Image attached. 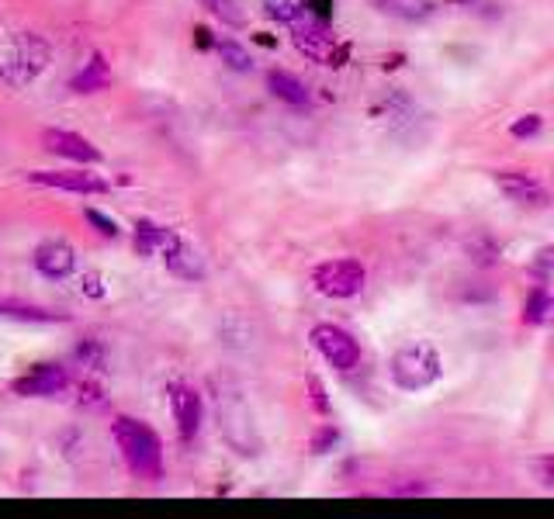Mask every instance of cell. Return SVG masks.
Masks as SVG:
<instances>
[{
	"instance_id": "obj_26",
	"label": "cell",
	"mask_w": 554,
	"mask_h": 519,
	"mask_svg": "<svg viewBox=\"0 0 554 519\" xmlns=\"http://www.w3.org/2000/svg\"><path fill=\"white\" fill-rule=\"evenodd\" d=\"M541 115H523V118H516L513 122V129H509V135L513 139H534L537 132H541Z\"/></svg>"
},
{
	"instance_id": "obj_16",
	"label": "cell",
	"mask_w": 554,
	"mask_h": 519,
	"mask_svg": "<svg viewBox=\"0 0 554 519\" xmlns=\"http://www.w3.org/2000/svg\"><path fill=\"white\" fill-rule=\"evenodd\" d=\"M267 87H271V94L277 97V101L291 104V108H309V101H312L309 87H305L298 77H291V73H284V70L267 73Z\"/></svg>"
},
{
	"instance_id": "obj_21",
	"label": "cell",
	"mask_w": 554,
	"mask_h": 519,
	"mask_svg": "<svg viewBox=\"0 0 554 519\" xmlns=\"http://www.w3.org/2000/svg\"><path fill=\"white\" fill-rule=\"evenodd\" d=\"M548 312H551L548 288H534L527 302H523V322H527V326H541V322H548Z\"/></svg>"
},
{
	"instance_id": "obj_9",
	"label": "cell",
	"mask_w": 554,
	"mask_h": 519,
	"mask_svg": "<svg viewBox=\"0 0 554 519\" xmlns=\"http://www.w3.org/2000/svg\"><path fill=\"white\" fill-rule=\"evenodd\" d=\"M167 395H170V409H174V419H177V433H181L184 443H191L201 430V416H205L201 395L191 385H184V381H174V385L167 388Z\"/></svg>"
},
{
	"instance_id": "obj_18",
	"label": "cell",
	"mask_w": 554,
	"mask_h": 519,
	"mask_svg": "<svg viewBox=\"0 0 554 519\" xmlns=\"http://www.w3.org/2000/svg\"><path fill=\"white\" fill-rule=\"evenodd\" d=\"M0 315H4V319H18V322H42V326H52V322H66V319H70V315L52 312V308L11 302V298H4V302H0Z\"/></svg>"
},
{
	"instance_id": "obj_3",
	"label": "cell",
	"mask_w": 554,
	"mask_h": 519,
	"mask_svg": "<svg viewBox=\"0 0 554 519\" xmlns=\"http://www.w3.org/2000/svg\"><path fill=\"white\" fill-rule=\"evenodd\" d=\"M388 371H392L395 388L426 391L440 381V374H444V360H440V353L433 350L430 343H406L395 350Z\"/></svg>"
},
{
	"instance_id": "obj_6",
	"label": "cell",
	"mask_w": 554,
	"mask_h": 519,
	"mask_svg": "<svg viewBox=\"0 0 554 519\" xmlns=\"http://www.w3.org/2000/svg\"><path fill=\"white\" fill-rule=\"evenodd\" d=\"M219 430L226 436V443L236 454L253 457L260 454V440L253 430V416L246 412V405L239 398H222L219 395Z\"/></svg>"
},
{
	"instance_id": "obj_5",
	"label": "cell",
	"mask_w": 554,
	"mask_h": 519,
	"mask_svg": "<svg viewBox=\"0 0 554 519\" xmlns=\"http://www.w3.org/2000/svg\"><path fill=\"white\" fill-rule=\"evenodd\" d=\"M312 284L326 298H354L368 284V270L361 260H326L312 270Z\"/></svg>"
},
{
	"instance_id": "obj_11",
	"label": "cell",
	"mask_w": 554,
	"mask_h": 519,
	"mask_svg": "<svg viewBox=\"0 0 554 519\" xmlns=\"http://www.w3.org/2000/svg\"><path fill=\"white\" fill-rule=\"evenodd\" d=\"M42 146H46L49 153L63 156V160L80 163V167H94V163H101V149H97L91 139H84V135H77V132H66V129H46V132H42Z\"/></svg>"
},
{
	"instance_id": "obj_1",
	"label": "cell",
	"mask_w": 554,
	"mask_h": 519,
	"mask_svg": "<svg viewBox=\"0 0 554 519\" xmlns=\"http://www.w3.org/2000/svg\"><path fill=\"white\" fill-rule=\"evenodd\" d=\"M111 436H115V447L122 450V461L129 464L132 475L142 481L163 478V443L146 423L118 416L115 423H111Z\"/></svg>"
},
{
	"instance_id": "obj_27",
	"label": "cell",
	"mask_w": 554,
	"mask_h": 519,
	"mask_svg": "<svg viewBox=\"0 0 554 519\" xmlns=\"http://www.w3.org/2000/svg\"><path fill=\"white\" fill-rule=\"evenodd\" d=\"M87 222H91L94 225V229L97 232H101V236H111V239H115L118 236V222H115V218H108V215H101V212H97V208H87Z\"/></svg>"
},
{
	"instance_id": "obj_25",
	"label": "cell",
	"mask_w": 554,
	"mask_h": 519,
	"mask_svg": "<svg viewBox=\"0 0 554 519\" xmlns=\"http://www.w3.org/2000/svg\"><path fill=\"white\" fill-rule=\"evenodd\" d=\"M336 443H340V430L336 426H319L316 436H312V454H329Z\"/></svg>"
},
{
	"instance_id": "obj_13",
	"label": "cell",
	"mask_w": 554,
	"mask_h": 519,
	"mask_svg": "<svg viewBox=\"0 0 554 519\" xmlns=\"http://www.w3.org/2000/svg\"><path fill=\"white\" fill-rule=\"evenodd\" d=\"M496 184H499V191H503L509 201H516V205H530V208H544V205H548V191H544L541 180L530 177V173L499 170L496 173Z\"/></svg>"
},
{
	"instance_id": "obj_20",
	"label": "cell",
	"mask_w": 554,
	"mask_h": 519,
	"mask_svg": "<svg viewBox=\"0 0 554 519\" xmlns=\"http://www.w3.org/2000/svg\"><path fill=\"white\" fill-rule=\"evenodd\" d=\"M215 52H219V59L229 66L232 73H250L253 70V56L246 45H239L236 39H219L215 42Z\"/></svg>"
},
{
	"instance_id": "obj_15",
	"label": "cell",
	"mask_w": 554,
	"mask_h": 519,
	"mask_svg": "<svg viewBox=\"0 0 554 519\" xmlns=\"http://www.w3.org/2000/svg\"><path fill=\"white\" fill-rule=\"evenodd\" d=\"M160 257L167 263L170 274L181 277V281H201V277H205V263H201V257L184 243V239H177V243L170 246V250H163Z\"/></svg>"
},
{
	"instance_id": "obj_29",
	"label": "cell",
	"mask_w": 554,
	"mask_h": 519,
	"mask_svg": "<svg viewBox=\"0 0 554 519\" xmlns=\"http://www.w3.org/2000/svg\"><path fill=\"white\" fill-rule=\"evenodd\" d=\"M80 291H84V295H91V298H104V284H101V274H84L80 277Z\"/></svg>"
},
{
	"instance_id": "obj_28",
	"label": "cell",
	"mask_w": 554,
	"mask_h": 519,
	"mask_svg": "<svg viewBox=\"0 0 554 519\" xmlns=\"http://www.w3.org/2000/svg\"><path fill=\"white\" fill-rule=\"evenodd\" d=\"M309 398H312V405H316V412L329 416V398H326V388L319 378H309Z\"/></svg>"
},
{
	"instance_id": "obj_8",
	"label": "cell",
	"mask_w": 554,
	"mask_h": 519,
	"mask_svg": "<svg viewBox=\"0 0 554 519\" xmlns=\"http://www.w3.org/2000/svg\"><path fill=\"white\" fill-rule=\"evenodd\" d=\"M70 388V371L63 364H35L28 374L11 381V391L21 398H49V395H59V391Z\"/></svg>"
},
{
	"instance_id": "obj_10",
	"label": "cell",
	"mask_w": 554,
	"mask_h": 519,
	"mask_svg": "<svg viewBox=\"0 0 554 519\" xmlns=\"http://www.w3.org/2000/svg\"><path fill=\"white\" fill-rule=\"evenodd\" d=\"M32 184L42 187H56V191H70V194H104L108 191V180L97 177L91 170H32L28 173Z\"/></svg>"
},
{
	"instance_id": "obj_2",
	"label": "cell",
	"mask_w": 554,
	"mask_h": 519,
	"mask_svg": "<svg viewBox=\"0 0 554 519\" xmlns=\"http://www.w3.org/2000/svg\"><path fill=\"white\" fill-rule=\"evenodd\" d=\"M49 66V42L32 32H18L0 45V84L28 87Z\"/></svg>"
},
{
	"instance_id": "obj_23",
	"label": "cell",
	"mask_w": 554,
	"mask_h": 519,
	"mask_svg": "<svg viewBox=\"0 0 554 519\" xmlns=\"http://www.w3.org/2000/svg\"><path fill=\"white\" fill-rule=\"evenodd\" d=\"M264 7L271 18L284 21V25H291V21L305 14V0H264Z\"/></svg>"
},
{
	"instance_id": "obj_7",
	"label": "cell",
	"mask_w": 554,
	"mask_h": 519,
	"mask_svg": "<svg viewBox=\"0 0 554 519\" xmlns=\"http://www.w3.org/2000/svg\"><path fill=\"white\" fill-rule=\"evenodd\" d=\"M312 343H316L323 360L329 367H336V371H354L361 364V346H357V340L347 329L336 326V322H319L312 329Z\"/></svg>"
},
{
	"instance_id": "obj_24",
	"label": "cell",
	"mask_w": 554,
	"mask_h": 519,
	"mask_svg": "<svg viewBox=\"0 0 554 519\" xmlns=\"http://www.w3.org/2000/svg\"><path fill=\"white\" fill-rule=\"evenodd\" d=\"M77 360L84 367H91V371H104V346L101 343H80L77 346Z\"/></svg>"
},
{
	"instance_id": "obj_4",
	"label": "cell",
	"mask_w": 554,
	"mask_h": 519,
	"mask_svg": "<svg viewBox=\"0 0 554 519\" xmlns=\"http://www.w3.org/2000/svg\"><path fill=\"white\" fill-rule=\"evenodd\" d=\"M291 39H295V49L302 52V56H309L312 63H323V66H343L347 63L350 49L343 42H336L329 21L312 18L309 11H305L302 18L291 21Z\"/></svg>"
},
{
	"instance_id": "obj_14",
	"label": "cell",
	"mask_w": 554,
	"mask_h": 519,
	"mask_svg": "<svg viewBox=\"0 0 554 519\" xmlns=\"http://www.w3.org/2000/svg\"><path fill=\"white\" fill-rule=\"evenodd\" d=\"M177 232L167 229V225H156L149 222V218H139L136 222V253L139 257H160L163 250H170V246L177 243Z\"/></svg>"
},
{
	"instance_id": "obj_19",
	"label": "cell",
	"mask_w": 554,
	"mask_h": 519,
	"mask_svg": "<svg viewBox=\"0 0 554 519\" xmlns=\"http://www.w3.org/2000/svg\"><path fill=\"white\" fill-rule=\"evenodd\" d=\"M374 7L392 14V18H402V21H426V18H433V11H437L433 0H374Z\"/></svg>"
},
{
	"instance_id": "obj_12",
	"label": "cell",
	"mask_w": 554,
	"mask_h": 519,
	"mask_svg": "<svg viewBox=\"0 0 554 519\" xmlns=\"http://www.w3.org/2000/svg\"><path fill=\"white\" fill-rule=\"evenodd\" d=\"M32 263L42 277H49V281H63V277H70L73 267H77V253H73V246L63 243V239H46V243L35 246Z\"/></svg>"
},
{
	"instance_id": "obj_30",
	"label": "cell",
	"mask_w": 554,
	"mask_h": 519,
	"mask_svg": "<svg viewBox=\"0 0 554 519\" xmlns=\"http://www.w3.org/2000/svg\"><path fill=\"white\" fill-rule=\"evenodd\" d=\"M101 388L97 385H80V405H101Z\"/></svg>"
},
{
	"instance_id": "obj_31",
	"label": "cell",
	"mask_w": 554,
	"mask_h": 519,
	"mask_svg": "<svg viewBox=\"0 0 554 519\" xmlns=\"http://www.w3.org/2000/svg\"><path fill=\"white\" fill-rule=\"evenodd\" d=\"M541 485L544 488L554 485V461H551V457H544V461H541Z\"/></svg>"
},
{
	"instance_id": "obj_22",
	"label": "cell",
	"mask_w": 554,
	"mask_h": 519,
	"mask_svg": "<svg viewBox=\"0 0 554 519\" xmlns=\"http://www.w3.org/2000/svg\"><path fill=\"white\" fill-rule=\"evenodd\" d=\"M205 7L222 21V25H229V28H243L246 25V18H243V11H239L236 0H205Z\"/></svg>"
},
{
	"instance_id": "obj_17",
	"label": "cell",
	"mask_w": 554,
	"mask_h": 519,
	"mask_svg": "<svg viewBox=\"0 0 554 519\" xmlns=\"http://www.w3.org/2000/svg\"><path fill=\"white\" fill-rule=\"evenodd\" d=\"M108 84H111L108 63H104L101 52H94L91 63H84V70H80L77 77L70 80V90H77V94H94V90H104Z\"/></svg>"
}]
</instances>
